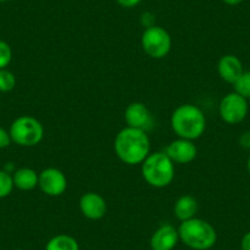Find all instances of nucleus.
I'll use <instances>...</instances> for the list:
<instances>
[{
	"mask_svg": "<svg viewBox=\"0 0 250 250\" xmlns=\"http://www.w3.org/2000/svg\"><path fill=\"white\" fill-rule=\"evenodd\" d=\"M150 139L144 130L125 126L115 136V155L125 165H141L150 155Z\"/></svg>",
	"mask_w": 250,
	"mask_h": 250,
	"instance_id": "f257e3e1",
	"label": "nucleus"
},
{
	"mask_svg": "<svg viewBox=\"0 0 250 250\" xmlns=\"http://www.w3.org/2000/svg\"><path fill=\"white\" fill-rule=\"evenodd\" d=\"M170 126L178 138L196 140L201 138L206 129V117L198 105L183 104L173 112Z\"/></svg>",
	"mask_w": 250,
	"mask_h": 250,
	"instance_id": "f03ea898",
	"label": "nucleus"
},
{
	"mask_svg": "<svg viewBox=\"0 0 250 250\" xmlns=\"http://www.w3.org/2000/svg\"><path fill=\"white\" fill-rule=\"evenodd\" d=\"M180 242L194 250H208L217 242V233L208 221L194 217L178 227Z\"/></svg>",
	"mask_w": 250,
	"mask_h": 250,
	"instance_id": "7ed1b4c3",
	"label": "nucleus"
},
{
	"mask_svg": "<svg viewBox=\"0 0 250 250\" xmlns=\"http://www.w3.org/2000/svg\"><path fill=\"white\" fill-rule=\"evenodd\" d=\"M174 163L165 151L150 153L141 163L143 178L153 188L168 187L174 179Z\"/></svg>",
	"mask_w": 250,
	"mask_h": 250,
	"instance_id": "20e7f679",
	"label": "nucleus"
},
{
	"mask_svg": "<svg viewBox=\"0 0 250 250\" xmlns=\"http://www.w3.org/2000/svg\"><path fill=\"white\" fill-rule=\"evenodd\" d=\"M13 143L22 147H32L42 141L44 135L42 123L31 115L16 118L9 129Z\"/></svg>",
	"mask_w": 250,
	"mask_h": 250,
	"instance_id": "39448f33",
	"label": "nucleus"
},
{
	"mask_svg": "<svg viewBox=\"0 0 250 250\" xmlns=\"http://www.w3.org/2000/svg\"><path fill=\"white\" fill-rule=\"evenodd\" d=\"M141 47L144 52L153 59H162L172 48V38L167 30L157 25L147 27L141 36Z\"/></svg>",
	"mask_w": 250,
	"mask_h": 250,
	"instance_id": "423d86ee",
	"label": "nucleus"
},
{
	"mask_svg": "<svg viewBox=\"0 0 250 250\" xmlns=\"http://www.w3.org/2000/svg\"><path fill=\"white\" fill-rule=\"evenodd\" d=\"M248 112H249L248 100H245L243 96L238 95L237 92L227 93L221 100L220 105H218V113H220L221 119L230 125L242 123L247 118Z\"/></svg>",
	"mask_w": 250,
	"mask_h": 250,
	"instance_id": "0eeeda50",
	"label": "nucleus"
},
{
	"mask_svg": "<svg viewBox=\"0 0 250 250\" xmlns=\"http://www.w3.org/2000/svg\"><path fill=\"white\" fill-rule=\"evenodd\" d=\"M38 187L48 196H60L65 193L68 180L58 168H45L38 174Z\"/></svg>",
	"mask_w": 250,
	"mask_h": 250,
	"instance_id": "6e6552de",
	"label": "nucleus"
},
{
	"mask_svg": "<svg viewBox=\"0 0 250 250\" xmlns=\"http://www.w3.org/2000/svg\"><path fill=\"white\" fill-rule=\"evenodd\" d=\"M124 119L128 126L144 130L146 133L153 126L152 113L141 102L130 103L125 109Z\"/></svg>",
	"mask_w": 250,
	"mask_h": 250,
	"instance_id": "1a4fd4ad",
	"label": "nucleus"
},
{
	"mask_svg": "<svg viewBox=\"0 0 250 250\" xmlns=\"http://www.w3.org/2000/svg\"><path fill=\"white\" fill-rule=\"evenodd\" d=\"M165 152L173 161V163L187 165L195 160L198 155V148L191 140L178 138L177 140L168 144Z\"/></svg>",
	"mask_w": 250,
	"mask_h": 250,
	"instance_id": "9d476101",
	"label": "nucleus"
},
{
	"mask_svg": "<svg viewBox=\"0 0 250 250\" xmlns=\"http://www.w3.org/2000/svg\"><path fill=\"white\" fill-rule=\"evenodd\" d=\"M80 211L86 218L92 221L101 220L107 213V203L104 198L95 191L85 193L79 201Z\"/></svg>",
	"mask_w": 250,
	"mask_h": 250,
	"instance_id": "9b49d317",
	"label": "nucleus"
},
{
	"mask_svg": "<svg viewBox=\"0 0 250 250\" xmlns=\"http://www.w3.org/2000/svg\"><path fill=\"white\" fill-rule=\"evenodd\" d=\"M179 240L178 228L169 223H165L151 235L150 247L152 250H173Z\"/></svg>",
	"mask_w": 250,
	"mask_h": 250,
	"instance_id": "f8f14e48",
	"label": "nucleus"
},
{
	"mask_svg": "<svg viewBox=\"0 0 250 250\" xmlns=\"http://www.w3.org/2000/svg\"><path fill=\"white\" fill-rule=\"evenodd\" d=\"M217 71L223 81L233 85L240 78L244 69H243V62L237 55L226 54L218 60Z\"/></svg>",
	"mask_w": 250,
	"mask_h": 250,
	"instance_id": "ddd939ff",
	"label": "nucleus"
},
{
	"mask_svg": "<svg viewBox=\"0 0 250 250\" xmlns=\"http://www.w3.org/2000/svg\"><path fill=\"white\" fill-rule=\"evenodd\" d=\"M199 211V204L196 199L191 195H183L175 201L174 208H173V212H174L175 217L180 221L190 220L196 216Z\"/></svg>",
	"mask_w": 250,
	"mask_h": 250,
	"instance_id": "4468645a",
	"label": "nucleus"
},
{
	"mask_svg": "<svg viewBox=\"0 0 250 250\" xmlns=\"http://www.w3.org/2000/svg\"><path fill=\"white\" fill-rule=\"evenodd\" d=\"M14 187L23 191L33 190L38 187V173L28 167H22L13 173Z\"/></svg>",
	"mask_w": 250,
	"mask_h": 250,
	"instance_id": "2eb2a0df",
	"label": "nucleus"
},
{
	"mask_svg": "<svg viewBox=\"0 0 250 250\" xmlns=\"http://www.w3.org/2000/svg\"><path fill=\"white\" fill-rule=\"evenodd\" d=\"M45 250H80V245L71 235L57 234L48 240Z\"/></svg>",
	"mask_w": 250,
	"mask_h": 250,
	"instance_id": "dca6fc26",
	"label": "nucleus"
},
{
	"mask_svg": "<svg viewBox=\"0 0 250 250\" xmlns=\"http://www.w3.org/2000/svg\"><path fill=\"white\" fill-rule=\"evenodd\" d=\"M234 92L243 96L245 100H250V70L243 71L240 78L233 83Z\"/></svg>",
	"mask_w": 250,
	"mask_h": 250,
	"instance_id": "f3484780",
	"label": "nucleus"
},
{
	"mask_svg": "<svg viewBox=\"0 0 250 250\" xmlns=\"http://www.w3.org/2000/svg\"><path fill=\"white\" fill-rule=\"evenodd\" d=\"M13 175L8 173L6 170L0 169V199L8 198L14 189Z\"/></svg>",
	"mask_w": 250,
	"mask_h": 250,
	"instance_id": "a211bd4d",
	"label": "nucleus"
},
{
	"mask_svg": "<svg viewBox=\"0 0 250 250\" xmlns=\"http://www.w3.org/2000/svg\"><path fill=\"white\" fill-rule=\"evenodd\" d=\"M16 78L8 69H0V92H10L15 88Z\"/></svg>",
	"mask_w": 250,
	"mask_h": 250,
	"instance_id": "6ab92c4d",
	"label": "nucleus"
},
{
	"mask_svg": "<svg viewBox=\"0 0 250 250\" xmlns=\"http://www.w3.org/2000/svg\"><path fill=\"white\" fill-rule=\"evenodd\" d=\"M13 60V49L5 41L0 40V69H6Z\"/></svg>",
	"mask_w": 250,
	"mask_h": 250,
	"instance_id": "aec40b11",
	"label": "nucleus"
},
{
	"mask_svg": "<svg viewBox=\"0 0 250 250\" xmlns=\"http://www.w3.org/2000/svg\"><path fill=\"white\" fill-rule=\"evenodd\" d=\"M11 143H13V140H11L9 130H6V129L0 126V150H1V148L9 147V146L11 145Z\"/></svg>",
	"mask_w": 250,
	"mask_h": 250,
	"instance_id": "412c9836",
	"label": "nucleus"
},
{
	"mask_svg": "<svg viewBox=\"0 0 250 250\" xmlns=\"http://www.w3.org/2000/svg\"><path fill=\"white\" fill-rule=\"evenodd\" d=\"M239 145L245 150H250V130L244 131L239 136Z\"/></svg>",
	"mask_w": 250,
	"mask_h": 250,
	"instance_id": "4be33fe9",
	"label": "nucleus"
},
{
	"mask_svg": "<svg viewBox=\"0 0 250 250\" xmlns=\"http://www.w3.org/2000/svg\"><path fill=\"white\" fill-rule=\"evenodd\" d=\"M118 4H119L122 8L125 9H131V8H135L136 5L141 3V0H115Z\"/></svg>",
	"mask_w": 250,
	"mask_h": 250,
	"instance_id": "5701e85b",
	"label": "nucleus"
},
{
	"mask_svg": "<svg viewBox=\"0 0 250 250\" xmlns=\"http://www.w3.org/2000/svg\"><path fill=\"white\" fill-rule=\"evenodd\" d=\"M240 249L242 250H250V232L245 233L240 240Z\"/></svg>",
	"mask_w": 250,
	"mask_h": 250,
	"instance_id": "b1692460",
	"label": "nucleus"
},
{
	"mask_svg": "<svg viewBox=\"0 0 250 250\" xmlns=\"http://www.w3.org/2000/svg\"><path fill=\"white\" fill-rule=\"evenodd\" d=\"M244 0H223V3L227 4V5L229 6H235V5H239V4H242Z\"/></svg>",
	"mask_w": 250,
	"mask_h": 250,
	"instance_id": "393cba45",
	"label": "nucleus"
},
{
	"mask_svg": "<svg viewBox=\"0 0 250 250\" xmlns=\"http://www.w3.org/2000/svg\"><path fill=\"white\" fill-rule=\"evenodd\" d=\"M247 169H248V173H249V175H250V155L247 160Z\"/></svg>",
	"mask_w": 250,
	"mask_h": 250,
	"instance_id": "a878e982",
	"label": "nucleus"
},
{
	"mask_svg": "<svg viewBox=\"0 0 250 250\" xmlns=\"http://www.w3.org/2000/svg\"><path fill=\"white\" fill-rule=\"evenodd\" d=\"M4 1H6V0H0V3H4Z\"/></svg>",
	"mask_w": 250,
	"mask_h": 250,
	"instance_id": "bb28decb",
	"label": "nucleus"
},
{
	"mask_svg": "<svg viewBox=\"0 0 250 250\" xmlns=\"http://www.w3.org/2000/svg\"><path fill=\"white\" fill-rule=\"evenodd\" d=\"M13 250H23V249H13Z\"/></svg>",
	"mask_w": 250,
	"mask_h": 250,
	"instance_id": "cd10ccee",
	"label": "nucleus"
}]
</instances>
